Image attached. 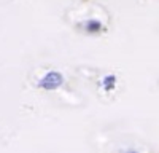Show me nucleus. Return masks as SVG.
I'll use <instances>...</instances> for the list:
<instances>
[{"instance_id":"nucleus-1","label":"nucleus","mask_w":159,"mask_h":153,"mask_svg":"<svg viewBox=\"0 0 159 153\" xmlns=\"http://www.w3.org/2000/svg\"><path fill=\"white\" fill-rule=\"evenodd\" d=\"M62 83H64L62 73H59L56 70H51L46 75H43V78H40L38 88L40 89H46V91H54V89H57Z\"/></svg>"},{"instance_id":"nucleus-3","label":"nucleus","mask_w":159,"mask_h":153,"mask_svg":"<svg viewBox=\"0 0 159 153\" xmlns=\"http://www.w3.org/2000/svg\"><path fill=\"white\" fill-rule=\"evenodd\" d=\"M88 27H89V30H97V29H100V24H97L96 21H92Z\"/></svg>"},{"instance_id":"nucleus-2","label":"nucleus","mask_w":159,"mask_h":153,"mask_svg":"<svg viewBox=\"0 0 159 153\" xmlns=\"http://www.w3.org/2000/svg\"><path fill=\"white\" fill-rule=\"evenodd\" d=\"M102 86L105 91H111V89L116 86V76L115 75H107L102 78Z\"/></svg>"},{"instance_id":"nucleus-4","label":"nucleus","mask_w":159,"mask_h":153,"mask_svg":"<svg viewBox=\"0 0 159 153\" xmlns=\"http://www.w3.org/2000/svg\"><path fill=\"white\" fill-rule=\"evenodd\" d=\"M126 153H139V151H135V150H127Z\"/></svg>"}]
</instances>
